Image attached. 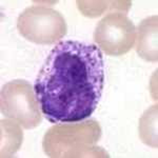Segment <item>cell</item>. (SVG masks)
Instances as JSON below:
<instances>
[{"label":"cell","instance_id":"cell-1","mask_svg":"<svg viewBox=\"0 0 158 158\" xmlns=\"http://www.w3.org/2000/svg\"><path fill=\"white\" fill-rule=\"evenodd\" d=\"M104 86L100 49L75 40L60 41L47 57L35 80L40 109L50 122L82 121L97 108Z\"/></svg>","mask_w":158,"mask_h":158},{"label":"cell","instance_id":"cell-2","mask_svg":"<svg viewBox=\"0 0 158 158\" xmlns=\"http://www.w3.org/2000/svg\"><path fill=\"white\" fill-rule=\"evenodd\" d=\"M18 30L30 41L51 44L64 36L67 25L63 17L54 10L31 6L19 16Z\"/></svg>","mask_w":158,"mask_h":158},{"label":"cell","instance_id":"cell-3","mask_svg":"<svg viewBox=\"0 0 158 158\" xmlns=\"http://www.w3.org/2000/svg\"><path fill=\"white\" fill-rule=\"evenodd\" d=\"M137 31L133 22L119 12L112 13L99 21L94 40L106 54L119 56L133 48Z\"/></svg>","mask_w":158,"mask_h":158},{"label":"cell","instance_id":"cell-4","mask_svg":"<svg viewBox=\"0 0 158 158\" xmlns=\"http://www.w3.org/2000/svg\"><path fill=\"white\" fill-rule=\"evenodd\" d=\"M33 96L32 86L25 81L7 83L2 89V113L17 120L25 129L35 128L41 121V116Z\"/></svg>","mask_w":158,"mask_h":158},{"label":"cell","instance_id":"cell-5","mask_svg":"<svg viewBox=\"0 0 158 158\" xmlns=\"http://www.w3.org/2000/svg\"><path fill=\"white\" fill-rule=\"evenodd\" d=\"M137 52L143 59L157 61V16L150 17L140 24Z\"/></svg>","mask_w":158,"mask_h":158}]
</instances>
